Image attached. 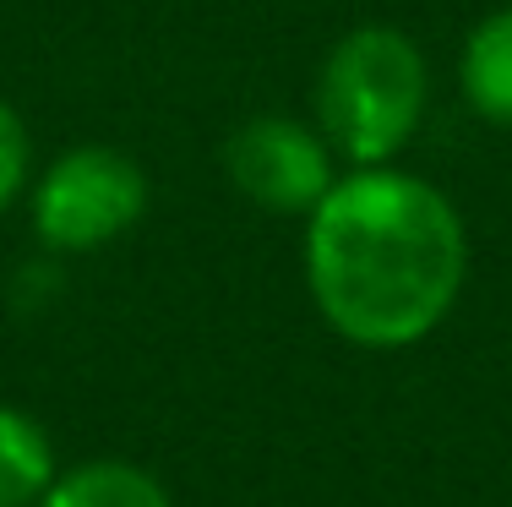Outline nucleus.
I'll return each mask as SVG.
<instances>
[{"instance_id": "f03ea898", "label": "nucleus", "mask_w": 512, "mask_h": 507, "mask_svg": "<svg viewBox=\"0 0 512 507\" xmlns=\"http://www.w3.org/2000/svg\"><path fill=\"white\" fill-rule=\"evenodd\" d=\"M431 110V66L404 28H355L316 71V131L355 169H382L414 142Z\"/></svg>"}, {"instance_id": "20e7f679", "label": "nucleus", "mask_w": 512, "mask_h": 507, "mask_svg": "<svg viewBox=\"0 0 512 507\" xmlns=\"http://www.w3.org/2000/svg\"><path fill=\"white\" fill-rule=\"evenodd\" d=\"M224 175L256 208L284 213V219H300V213L311 219L322 208V197L338 186V153L327 148V137L316 126H306V120L256 115L229 131Z\"/></svg>"}, {"instance_id": "6e6552de", "label": "nucleus", "mask_w": 512, "mask_h": 507, "mask_svg": "<svg viewBox=\"0 0 512 507\" xmlns=\"http://www.w3.org/2000/svg\"><path fill=\"white\" fill-rule=\"evenodd\" d=\"M33 180V137L28 120H22L11 104H0V213L28 191Z\"/></svg>"}, {"instance_id": "0eeeda50", "label": "nucleus", "mask_w": 512, "mask_h": 507, "mask_svg": "<svg viewBox=\"0 0 512 507\" xmlns=\"http://www.w3.org/2000/svg\"><path fill=\"white\" fill-rule=\"evenodd\" d=\"M39 507H175V502H169L164 480L148 475L142 464L93 458V464H77L66 475H55L50 497Z\"/></svg>"}, {"instance_id": "39448f33", "label": "nucleus", "mask_w": 512, "mask_h": 507, "mask_svg": "<svg viewBox=\"0 0 512 507\" xmlns=\"http://www.w3.org/2000/svg\"><path fill=\"white\" fill-rule=\"evenodd\" d=\"M458 88L480 120L512 131V6H496L474 22L458 55Z\"/></svg>"}, {"instance_id": "423d86ee", "label": "nucleus", "mask_w": 512, "mask_h": 507, "mask_svg": "<svg viewBox=\"0 0 512 507\" xmlns=\"http://www.w3.org/2000/svg\"><path fill=\"white\" fill-rule=\"evenodd\" d=\"M55 442L28 409L0 404V507H39L55 486Z\"/></svg>"}, {"instance_id": "7ed1b4c3", "label": "nucleus", "mask_w": 512, "mask_h": 507, "mask_svg": "<svg viewBox=\"0 0 512 507\" xmlns=\"http://www.w3.org/2000/svg\"><path fill=\"white\" fill-rule=\"evenodd\" d=\"M148 213V175L104 142L66 148L33 186V235L50 251H104Z\"/></svg>"}, {"instance_id": "f257e3e1", "label": "nucleus", "mask_w": 512, "mask_h": 507, "mask_svg": "<svg viewBox=\"0 0 512 507\" xmlns=\"http://www.w3.org/2000/svg\"><path fill=\"white\" fill-rule=\"evenodd\" d=\"M469 279V229L447 191L409 169H349L306 219V284L355 349L431 338Z\"/></svg>"}]
</instances>
